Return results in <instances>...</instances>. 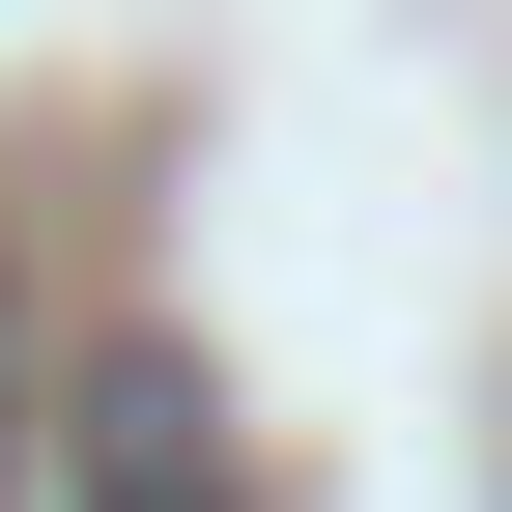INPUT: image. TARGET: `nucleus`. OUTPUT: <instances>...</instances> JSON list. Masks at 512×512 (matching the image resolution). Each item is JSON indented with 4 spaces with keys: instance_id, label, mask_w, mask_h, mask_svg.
I'll return each mask as SVG.
<instances>
[{
    "instance_id": "f257e3e1",
    "label": "nucleus",
    "mask_w": 512,
    "mask_h": 512,
    "mask_svg": "<svg viewBox=\"0 0 512 512\" xmlns=\"http://www.w3.org/2000/svg\"><path fill=\"white\" fill-rule=\"evenodd\" d=\"M57 484H86V512H228V399H200V342L57 370Z\"/></svg>"
},
{
    "instance_id": "f03ea898",
    "label": "nucleus",
    "mask_w": 512,
    "mask_h": 512,
    "mask_svg": "<svg viewBox=\"0 0 512 512\" xmlns=\"http://www.w3.org/2000/svg\"><path fill=\"white\" fill-rule=\"evenodd\" d=\"M29 456H57V370H29V285H0V512H29Z\"/></svg>"
}]
</instances>
